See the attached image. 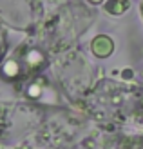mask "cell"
Returning <instances> with one entry per match:
<instances>
[{"instance_id": "1", "label": "cell", "mask_w": 143, "mask_h": 149, "mask_svg": "<svg viewBox=\"0 0 143 149\" xmlns=\"http://www.w3.org/2000/svg\"><path fill=\"white\" fill-rule=\"evenodd\" d=\"M93 49H94V53H96V55L105 56V55H109L111 51H112V42H111L109 38H105V36H100V38H96V40H94Z\"/></svg>"}, {"instance_id": "2", "label": "cell", "mask_w": 143, "mask_h": 149, "mask_svg": "<svg viewBox=\"0 0 143 149\" xmlns=\"http://www.w3.org/2000/svg\"><path fill=\"white\" fill-rule=\"evenodd\" d=\"M112 7L116 9V13H122L127 7V2H109L107 4V9H112Z\"/></svg>"}, {"instance_id": "3", "label": "cell", "mask_w": 143, "mask_h": 149, "mask_svg": "<svg viewBox=\"0 0 143 149\" xmlns=\"http://www.w3.org/2000/svg\"><path fill=\"white\" fill-rule=\"evenodd\" d=\"M93 2H98V0H93Z\"/></svg>"}, {"instance_id": "4", "label": "cell", "mask_w": 143, "mask_h": 149, "mask_svg": "<svg viewBox=\"0 0 143 149\" xmlns=\"http://www.w3.org/2000/svg\"><path fill=\"white\" fill-rule=\"evenodd\" d=\"M141 11H143V6H141Z\"/></svg>"}]
</instances>
